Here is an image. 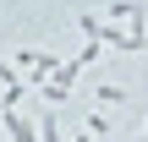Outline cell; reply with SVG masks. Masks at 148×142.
<instances>
[{
	"instance_id": "7a4b0ae2",
	"label": "cell",
	"mask_w": 148,
	"mask_h": 142,
	"mask_svg": "<svg viewBox=\"0 0 148 142\" xmlns=\"http://www.w3.org/2000/svg\"><path fill=\"white\" fill-rule=\"evenodd\" d=\"M77 71H82V66H77V55H71V60H60V71H55V77H49V82L38 88L49 109H60V104L71 99V88H77Z\"/></svg>"
},
{
	"instance_id": "9c48e42d",
	"label": "cell",
	"mask_w": 148,
	"mask_h": 142,
	"mask_svg": "<svg viewBox=\"0 0 148 142\" xmlns=\"http://www.w3.org/2000/svg\"><path fill=\"white\" fill-rule=\"evenodd\" d=\"M137 142H148V120H143V137H137Z\"/></svg>"
},
{
	"instance_id": "3957f363",
	"label": "cell",
	"mask_w": 148,
	"mask_h": 142,
	"mask_svg": "<svg viewBox=\"0 0 148 142\" xmlns=\"http://www.w3.org/2000/svg\"><path fill=\"white\" fill-rule=\"evenodd\" d=\"M0 115H5V137L11 142H38V126H33L22 109H0Z\"/></svg>"
},
{
	"instance_id": "277c9868",
	"label": "cell",
	"mask_w": 148,
	"mask_h": 142,
	"mask_svg": "<svg viewBox=\"0 0 148 142\" xmlns=\"http://www.w3.org/2000/svg\"><path fill=\"white\" fill-rule=\"evenodd\" d=\"M93 99H99V109H121L132 93H126L121 82H99V88H93Z\"/></svg>"
},
{
	"instance_id": "ba28073f",
	"label": "cell",
	"mask_w": 148,
	"mask_h": 142,
	"mask_svg": "<svg viewBox=\"0 0 148 142\" xmlns=\"http://www.w3.org/2000/svg\"><path fill=\"white\" fill-rule=\"evenodd\" d=\"M71 142H93V131H88V137H71Z\"/></svg>"
},
{
	"instance_id": "52a82bcc",
	"label": "cell",
	"mask_w": 148,
	"mask_h": 142,
	"mask_svg": "<svg viewBox=\"0 0 148 142\" xmlns=\"http://www.w3.org/2000/svg\"><path fill=\"white\" fill-rule=\"evenodd\" d=\"M11 82H22V77H16V66H5V60H0V88H11Z\"/></svg>"
},
{
	"instance_id": "8992f818",
	"label": "cell",
	"mask_w": 148,
	"mask_h": 142,
	"mask_svg": "<svg viewBox=\"0 0 148 142\" xmlns=\"http://www.w3.org/2000/svg\"><path fill=\"white\" fill-rule=\"evenodd\" d=\"M88 131H93V137H110V115L93 109V115H88Z\"/></svg>"
},
{
	"instance_id": "6da1fadb",
	"label": "cell",
	"mask_w": 148,
	"mask_h": 142,
	"mask_svg": "<svg viewBox=\"0 0 148 142\" xmlns=\"http://www.w3.org/2000/svg\"><path fill=\"white\" fill-rule=\"evenodd\" d=\"M16 71H22L33 88H44V82L60 71V55H49V49H16Z\"/></svg>"
},
{
	"instance_id": "5b68a950",
	"label": "cell",
	"mask_w": 148,
	"mask_h": 142,
	"mask_svg": "<svg viewBox=\"0 0 148 142\" xmlns=\"http://www.w3.org/2000/svg\"><path fill=\"white\" fill-rule=\"evenodd\" d=\"M38 142H66V131H60V115H55V109L38 120Z\"/></svg>"
}]
</instances>
